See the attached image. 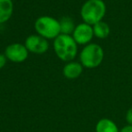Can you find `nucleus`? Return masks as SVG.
Here are the masks:
<instances>
[{
    "label": "nucleus",
    "instance_id": "nucleus-11",
    "mask_svg": "<svg viewBox=\"0 0 132 132\" xmlns=\"http://www.w3.org/2000/svg\"><path fill=\"white\" fill-rule=\"evenodd\" d=\"M92 28H93L94 37L98 39H106L110 34V26L104 21H101L95 24L92 26Z\"/></svg>",
    "mask_w": 132,
    "mask_h": 132
},
{
    "label": "nucleus",
    "instance_id": "nucleus-9",
    "mask_svg": "<svg viewBox=\"0 0 132 132\" xmlns=\"http://www.w3.org/2000/svg\"><path fill=\"white\" fill-rule=\"evenodd\" d=\"M13 14V0H0V24H3L9 21Z\"/></svg>",
    "mask_w": 132,
    "mask_h": 132
},
{
    "label": "nucleus",
    "instance_id": "nucleus-15",
    "mask_svg": "<svg viewBox=\"0 0 132 132\" xmlns=\"http://www.w3.org/2000/svg\"><path fill=\"white\" fill-rule=\"evenodd\" d=\"M119 132H132V125L127 124L119 129Z\"/></svg>",
    "mask_w": 132,
    "mask_h": 132
},
{
    "label": "nucleus",
    "instance_id": "nucleus-7",
    "mask_svg": "<svg viewBox=\"0 0 132 132\" xmlns=\"http://www.w3.org/2000/svg\"><path fill=\"white\" fill-rule=\"evenodd\" d=\"M72 38L74 39L78 45H86L92 43L94 37L92 26L82 22L76 24L73 32L72 34Z\"/></svg>",
    "mask_w": 132,
    "mask_h": 132
},
{
    "label": "nucleus",
    "instance_id": "nucleus-8",
    "mask_svg": "<svg viewBox=\"0 0 132 132\" xmlns=\"http://www.w3.org/2000/svg\"><path fill=\"white\" fill-rule=\"evenodd\" d=\"M83 66L81 63L77 61H71V62H65L63 68H62V74L68 80H75L78 79L82 74Z\"/></svg>",
    "mask_w": 132,
    "mask_h": 132
},
{
    "label": "nucleus",
    "instance_id": "nucleus-4",
    "mask_svg": "<svg viewBox=\"0 0 132 132\" xmlns=\"http://www.w3.org/2000/svg\"><path fill=\"white\" fill-rule=\"evenodd\" d=\"M35 30L40 36L53 41L61 35L60 22L50 15H41L35 21Z\"/></svg>",
    "mask_w": 132,
    "mask_h": 132
},
{
    "label": "nucleus",
    "instance_id": "nucleus-2",
    "mask_svg": "<svg viewBox=\"0 0 132 132\" xmlns=\"http://www.w3.org/2000/svg\"><path fill=\"white\" fill-rule=\"evenodd\" d=\"M107 12L106 4L103 0H86L81 7V18L82 22L94 26L103 21Z\"/></svg>",
    "mask_w": 132,
    "mask_h": 132
},
{
    "label": "nucleus",
    "instance_id": "nucleus-14",
    "mask_svg": "<svg viewBox=\"0 0 132 132\" xmlns=\"http://www.w3.org/2000/svg\"><path fill=\"white\" fill-rule=\"evenodd\" d=\"M126 121L128 124L132 125V107L130 109H128V111L126 113Z\"/></svg>",
    "mask_w": 132,
    "mask_h": 132
},
{
    "label": "nucleus",
    "instance_id": "nucleus-6",
    "mask_svg": "<svg viewBox=\"0 0 132 132\" xmlns=\"http://www.w3.org/2000/svg\"><path fill=\"white\" fill-rule=\"evenodd\" d=\"M24 45L29 53L35 54H44L50 48V43L47 39L40 36L37 34L30 35L24 40Z\"/></svg>",
    "mask_w": 132,
    "mask_h": 132
},
{
    "label": "nucleus",
    "instance_id": "nucleus-3",
    "mask_svg": "<svg viewBox=\"0 0 132 132\" xmlns=\"http://www.w3.org/2000/svg\"><path fill=\"white\" fill-rule=\"evenodd\" d=\"M104 59V50L100 44L90 43L82 47L79 53V62L86 69L99 67Z\"/></svg>",
    "mask_w": 132,
    "mask_h": 132
},
{
    "label": "nucleus",
    "instance_id": "nucleus-13",
    "mask_svg": "<svg viewBox=\"0 0 132 132\" xmlns=\"http://www.w3.org/2000/svg\"><path fill=\"white\" fill-rule=\"evenodd\" d=\"M6 62H7V59H6L5 53H0V70L6 66Z\"/></svg>",
    "mask_w": 132,
    "mask_h": 132
},
{
    "label": "nucleus",
    "instance_id": "nucleus-1",
    "mask_svg": "<svg viewBox=\"0 0 132 132\" xmlns=\"http://www.w3.org/2000/svg\"><path fill=\"white\" fill-rule=\"evenodd\" d=\"M79 45L74 41L72 35H59L53 42V49L55 55L64 62L73 61L77 57Z\"/></svg>",
    "mask_w": 132,
    "mask_h": 132
},
{
    "label": "nucleus",
    "instance_id": "nucleus-5",
    "mask_svg": "<svg viewBox=\"0 0 132 132\" xmlns=\"http://www.w3.org/2000/svg\"><path fill=\"white\" fill-rule=\"evenodd\" d=\"M7 61L15 63H21L27 60L29 52L26 49L24 44L12 43L6 47L4 52Z\"/></svg>",
    "mask_w": 132,
    "mask_h": 132
},
{
    "label": "nucleus",
    "instance_id": "nucleus-10",
    "mask_svg": "<svg viewBox=\"0 0 132 132\" xmlns=\"http://www.w3.org/2000/svg\"><path fill=\"white\" fill-rule=\"evenodd\" d=\"M96 132H119L117 124L108 118L101 119L95 126Z\"/></svg>",
    "mask_w": 132,
    "mask_h": 132
},
{
    "label": "nucleus",
    "instance_id": "nucleus-12",
    "mask_svg": "<svg viewBox=\"0 0 132 132\" xmlns=\"http://www.w3.org/2000/svg\"><path fill=\"white\" fill-rule=\"evenodd\" d=\"M59 22H60L61 34L72 35V32L76 26L72 18L69 16H63L61 19H59Z\"/></svg>",
    "mask_w": 132,
    "mask_h": 132
}]
</instances>
